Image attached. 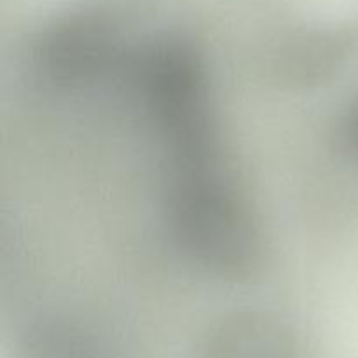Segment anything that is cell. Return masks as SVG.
Listing matches in <instances>:
<instances>
[{
	"mask_svg": "<svg viewBox=\"0 0 358 358\" xmlns=\"http://www.w3.org/2000/svg\"><path fill=\"white\" fill-rule=\"evenodd\" d=\"M332 136L334 150L339 156L358 161V93L339 112Z\"/></svg>",
	"mask_w": 358,
	"mask_h": 358,
	"instance_id": "6da1fadb",
	"label": "cell"
}]
</instances>
